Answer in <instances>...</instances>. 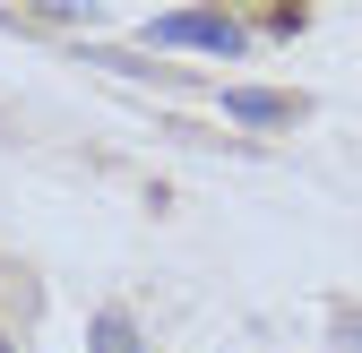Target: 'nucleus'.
<instances>
[{"instance_id": "nucleus-1", "label": "nucleus", "mask_w": 362, "mask_h": 353, "mask_svg": "<svg viewBox=\"0 0 362 353\" xmlns=\"http://www.w3.org/2000/svg\"><path fill=\"white\" fill-rule=\"evenodd\" d=\"M156 52H250V26L242 18H207V9H173L147 26Z\"/></svg>"}, {"instance_id": "nucleus-2", "label": "nucleus", "mask_w": 362, "mask_h": 353, "mask_svg": "<svg viewBox=\"0 0 362 353\" xmlns=\"http://www.w3.org/2000/svg\"><path fill=\"white\" fill-rule=\"evenodd\" d=\"M224 112L250 121V129H285V121H302V104H293V95H267V86H233V95H224Z\"/></svg>"}, {"instance_id": "nucleus-3", "label": "nucleus", "mask_w": 362, "mask_h": 353, "mask_svg": "<svg viewBox=\"0 0 362 353\" xmlns=\"http://www.w3.org/2000/svg\"><path fill=\"white\" fill-rule=\"evenodd\" d=\"M86 345H95V353H139V328H129L121 311H104V319H95V336H86Z\"/></svg>"}, {"instance_id": "nucleus-4", "label": "nucleus", "mask_w": 362, "mask_h": 353, "mask_svg": "<svg viewBox=\"0 0 362 353\" xmlns=\"http://www.w3.org/2000/svg\"><path fill=\"white\" fill-rule=\"evenodd\" d=\"M337 336H345V345H354V353H362V311H354V319H345V328H337Z\"/></svg>"}, {"instance_id": "nucleus-5", "label": "nucleus", "mask_w": 362, "mask_h": 353, "mask_svg": "<svg viewBox=\"0 0 362 353\" xmlns=\"http://www.w3.org/2000/svg\"><path fill=\"white\" fill-rule=\"evenodd\" d=\"M0 353H9V336H0Z\"/></svg>"}]
</instances>
